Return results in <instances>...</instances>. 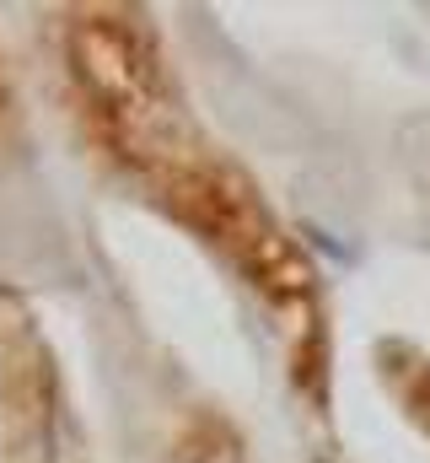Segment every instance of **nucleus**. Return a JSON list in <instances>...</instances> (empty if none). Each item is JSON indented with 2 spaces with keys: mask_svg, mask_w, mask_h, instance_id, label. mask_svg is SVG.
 <instances>
[{
  "mask_svg": "<svg viewBox=\"0 0 430 463\" xmlns=\"http://www.w3.org/2000/svg\"><path fill=\"white\" fill-rule=\"evenodd\" d=\"M60 60L98 156L264 307L296 399L328 420L333 329L318 264L258 178L194 118L156 22L135 5H76L60 27Z\"/></svg>",
  "mask_w": 430,
  "mask_h": 463,
  "instance_id": "1",
  "label": "nucleus"
},
{
  "mask_svg": "<svg viewBox=\"0 0 430 463\" xmlns=\"http://www.w3.org/2000/svg\"><path fill=\"white\" fill-rule=\"evenodd\" d=\"M0 463H92L38 313L0 291Z\"/></svg>",
  "mask_w": 430,
  "mask_h": 463,
  "instance_id": "2",
  "label": "nucleus"
},
{
  "mask_svg": "<svg viewBox=\"0 0 430 463\" xmlns=\"http://www.w3.org/2000/svg\"><path fill=\"white\" fill-rule=\"evenodd\" d=\"M377 377H382L388 399L398 404V415L430 442V350L409 345V340H382Z\"/></svg>",
  "mask_w": 430,
  "mask_h": 463,
  "instance_id": "3",
  "label": "nucleus"
}]
</instances>
